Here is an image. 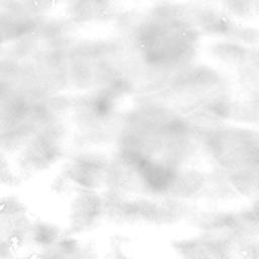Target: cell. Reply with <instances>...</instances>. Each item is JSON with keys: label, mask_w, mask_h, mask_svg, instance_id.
<instances>
[{"label": "cell", "mask_w": 259, "mask_h": 259, "mask_svg": "<svg viewBox=\"0 0 259 259\" xmlns=\"http://www.w3.org/2000/svg\"><path fill=\"white\" fill-rule=\"evenodd\" d=\"M72 197L69 208L68 234L83 237L98 226L105 211H109L103 200L94 190H78Z\"/></svg>", "instance_id": "6da1fadb"}, {"label": "cell", "mask_w": 259, "mask_h": 259, "mask_svg": "<svg viewBox=\"0 0 259 259\" xmlns=\"http://www.w3.org/2000/svg\"><path fill=\"white\" fill-rule=\"evenodd\" d=\"M38 259H101L98 250L83 237L65 233L57 242L42 250Z\"/></svg>", "instance_id": "7a4b0ae2"}]
</instances>
